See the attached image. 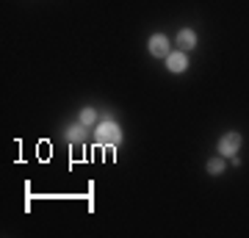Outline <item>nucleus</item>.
I'll return each instance as SVG.
<instances>
[{
    "instance_id": "obj_1",
    "label": "nucleus",
    "mask_w": 249,
    "mask_h": 238,
    "mask_svg": "<svg viewBox=\"0 0 249 238\" xmlns=\"http://www.w3.org/2000/svg\"><path fill=\"white\" fill-rule=\"evenodd\" d=\"M97 141L100 144H108V147H116L122 141V133H119V128L114 122H103L97 128Z\"/></svg>"
},
{
    "instance_id": "obj_2",
    "label": "nucleus",
    "mask_w": 249,
    "mask_h": 238,
    "mask_svg": "<svg viewBox=\"0 0 249 238\" xmlns=\"http://www.w3.org/2000/svg\"><path fill=\"white\" fill-rule=\"evenodd\" d=\"M238 147H241V136L238 133H227V136L219 141V152H222L224 158H227V155H235Z\"/></svg>"
},
{
    "instance_id": "obj_3",
    "label": "nucleus",
    "mask_w": 249,
    "mask_h": 238,
    "mask_svg": "<svg viewBox=\"0 0 249 238\" xmlns=\"http://www.w3.org/2000/svg\"><path fill=\"white\" fill-rule=\"evenodd\" d=\"M150 53L158 55V58H160V55H163V58L169 55V42H166V36H163V34H155L150 39Z\"/></svg>"
},
{
    "instance_id": "obj_4",
    "label": "nucleus",
    "mask_w": 249,
    "mask_h": 238,
    "mask_svg": "<svg viewBox=\"0 0 249 238\" xmlns=\"http://www.w3.org/2000/svg\"><path fill=\"white\" fill-rule=\"evenodd\" d=\"M166 67H169L172 72H183L188 67L186 53H183V50H180V53H169V55H166Z\"/></svg>"
},
{
    "instance_id": "obj_5",
    "label": "nucleus",
    "mask_w": 249,
    "mask_h": 238,
    "mask_svg": "<svg viewBox=\"0 0 249 238\" xmlns=\"http://www.w3.org/2000/svg\"><path fill=\"white\" fill-rule=\"evenodd\" d=\"M178 44L183 47V50H191V47L196 44V34L194 31H188V28H183V31L178 34Z\"/></svg>"
},
{
    "instance_id": "obj_6",
    "label": "nucleus",
    "mask_w": 249,
    "mask_h": 238,
    "mask_svg": "<svg viewBox=\"0 0 249 238\" xmlns=\"http://www.w3.org/2000/svg\"><path fill=\"white\" fill-rule=\"evenodd\" d=\"M94 119H97V111H91V108L80 111V125H94Z\"/></svg>"
},
{
    "instance_id": "obj_7",
    "label": "nucleus",
    "mask_w": 249,
    "mask_h": 238,
    "mask_svg": "<svg viewBox=\"0 0 249 238\" xmlns=\"http://www.w3.org/2000/svg\"><path fill=\"white\" fill-rule=\"evenodd\" d=\"M222 169H224V161L222 158H213L211 164H208V172H211V175H219Z\"/></svg>"
},
{
    "instance_id": "obj_8",
    "label": "nucleus",
    "mask_w": 249,
    "mask_h": 238,
    "mask_svg": "<svg viewBox=\"0 0 249 238\" xmlns=\"http://www.w3.org/2000/svg\"><path fill=\"white\" fill-rule=\"evenodd\" d=\"M67 139H70V141H80V139H83V130H80V128H72V130L67 133Z\"/></svg>"
}]
</instances>
